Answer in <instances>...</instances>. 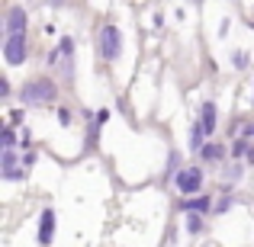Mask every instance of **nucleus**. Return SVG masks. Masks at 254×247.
I'll list each match as a JSON object with an SVG mask.
<instances>
[{
	"mask_svg": "<svg viewBox=\"0 0 254 247\" xmlns=\"http://www.w3.org/2000/svg\"><path fill=\"white\" fill-rule=\"evenodd\" d=\"M55 97H58V87H55V81H49V77H32V81L23 87V103L26 106H45Z\"/></svg>",
	"mask_w": 254,
	"mask_h": 247,
	"instance_id": "1",
	"label": "nucleus"
},
{
	"mask_svg": "<svg viewBox=\"0 0 254 247\" xmlns=\"http://www.w3.org/2000/svg\"><path fill=\"white\" fill-rule=\"evenodd\" d=\"M3 180H23V170H19L13 151H3Z\"/></svg>",
	"mask_w": 254,
	"mask_h": 247,
	"instance_id": "10",
	"label": "nucleus"
},
{
	"mask_svg": "<svg viewBox=\"0 0 254 247\" xmlns=\"http://www.w3.org/2000/svg\"><path fill=\"white\" fill-rule=\"evenodd\" d=\"M232 61H235V68H245V64H248V55H245V51H235Z\"/></svg>",
	"mask_w": 254,
	"mask_h": 247,
	"instance_id": "16",
	"label": "nucleus"
},
{
	"mask_svg": "<svg viewBox=\"0 0 254 247\" xmlns=\"http://www.w3.org/2000/svg\"><path fill=\"white\" fill-rule=\"evenodd\" d=\"M229 205H232V196H225V199H219V202H216V212H225V209H229Z\"/></svg>",
	"mask_w": 254,
	"mask_h": 247,
	"instance_id": "18",
	"label": "nucleus"
},
{
	"mask_svg": "<svg viewBox=\"0 0 254 247\" xmlns=\"http://www.w3.org/2000/svg\"><path fill=\"white\" fill-rule=\"evenodd\" d=\"M245 135H254V125H245Z\"/></svg>",
	"mask_w": 254,
	"mask_h": 247,
	"instance_id": "21",
	"label": "nucleus"
},
{
	"mask_svg": "<svg viewBox=\"0 0 254 247\" xmlns=\"http://www.w3.org/2000/svg\"><path fill=\"white\" fill-rule=\"evenodd\" d=\"M209 209H212L209 196H193V199H184V202H180V212H190V215H206Z\"/></svg>",
	"mask_w": 254,
	"mask_h": 247,
	"instance_id": "8",
	"label": "nucleus"
},
{
	"mask_svg": "<svg viewBox=\"0 0 254 247\" xmlns=\"http://www.w3.org/2000/svg\"><path fill=\"white\" fill-rule=\"evenodd\" d=\"M190 148H193V151H203V148H206V145H203V129H199V125L190 132Z\"/></svg>",
	"mask_w": 254,
	"mask_h": 247,
	"instance_id": "12",
	"label": "nucleus"
},
{
	"mask_svg": "<svg viewBox=\"0 0 254 247\" xmlns=\"http://www.w3.org/2000/svg\"><path fill=\"white\" fill-rule=\"evenodd\" d=\"M248 161H251V164H254V148H251V151H248Z\"/></svg>",
	"mask_w": 254,
	"mask_h": 247,
	"instance_id": "22",
	"label": "nucleus"
},
{
	"mask_svg": "<svg viewBox=\"0 0 254 247\" xmlns=\"http://www.w3.org/2000/svg\"><path fill=\"white\" fill-rule=\"evenodd\" d=\"M6 93H10V81H6V77H0V97H6Z\"/></svg>",
	"mask_w": 254,
	"mask_h": 247,
	"instance_id": "19",
	"label": "nucleus"
},
{
	"mask_svg": "<svg viewBox=\"0 0 254 247\" xmlns=\"http://www.w3.org/2000/svg\"><path fill=\"white\" fill-rule=\"evenodd\" d=\"M97 51H100V58H103V61H116V58H119V51H123V32H119L113 23L100 29Z\"/></svg>",
	"mask_w": 254,
	"mask_h": 247,
	"instance_id": "2",
	"label": "nucleus"
},
{
	"mask_svg": "<svg viewBox=\"0 0 254 247\" xmlns=\"http://www.w3.org/2000/svg\"><path fill=\"white\" fill-rule=\"evenodd\" d=\"M52 238H55V212L45 209V212H42V218H39V244L49 247V244H52Z\"/></svg>",
	"mask_w": 254,
	"mask_h": 247,
	"instance_id": "7",
	"label": "nucleus"
},
{
	"mask_svg": "<svg viewBox=\"0 0 254 247\" xmlns=\"http://www.w3.org/2000/svg\"><path fill=\"white\" fill-rule=\"evenodd\" d=\"M3 26H6V32H10V36H26V26H29V16H26V10L13 6V10L6 13Z\"/></svg>",
	"mask_w": 254,
	"mask_h": 247,
	"instance_id": "6",
	"label": "nucleus"
},
{
	"mask_svg": "<svg viewBox=\"0 0 254 247\" xmlns=\"http://www.w3.org/2000/svg\"><path fill=\"white\" fill-rule=\"evenodd\" d=\"M19 119H23V112H19V109H13V112H10V125H16Z\"/></svg>",
	"mask_w": 254,
	"mask_h": 247,
	"instance_id": "20",
	"label": "nucleus"
},
{
	"mask_svg": "<svg viewBox=\"0 0 254 247\" xmlns=\"http://www.w3.org/2000/svg\"><path fill=\"white\" fill-rule=\"evenodd\" d=\"M26 55H29L26 36H6V42H3V58H6V64H23Z\"/></svg>",
	"mask_w": 254,
	"mask_h": 247,
	"instance_id": "5",
	"label": "nucleus"
},
{
	"mask_svg": "<svg viewBox=\"0 0 254 247\" xmlns=\"http://www.w3.org/2000/svg\"><path fill=\"white\" fill-rule=\"evenodd\" d=\"M199 154L206 157V161H222V154H225V148L222 145H206L203 151H199Z\"/></svg>",
	"mask_w": 254,
	"mask_h": 247,
	"instance_id": "11",
	"label": "nucleus"
},
{
	"mask_svg": "<svg viewBox=\"0 0 254 247\" xmlns=\"http://www.w3.org/2000/svg\"><path fill=\"white\" fill-rule=\"evenodd\" d=\"M187 228H190L193 235H199V231H203V218H199V215H190V222H187Z\"/></svg>",
	"mask_w": 254,
	"mask_h": 247,
	"instance_id": "15",
	"label": "nucleus"
},
{
	"mask_svg": "<svg viewBox=\"0 0 254 247\" xmlns=\"http://www.w3.org/2000/svg\"><path fill=\"white\" fill-rule=\"evenodd\" d=\"M49 64H52V68H58V64H62V74L71 77V68H74V42H71V39H62V42H58V49L49 55Z\"/></svg>",
	"mask_w": 254,
	"mask_h": 247,
	"instance_id": "3",
	"label": "nucleus"
},
{
	"mask_svg": "<svg viewBox=\"0 0 254 247\" xmlns=\"http://www.w3.org/2000/svg\"><path fill=\"white\" fill-rule=\"evenodd\" d=\"M199 129L206 135L216 132V103H203V109H199Z\"/></svg>",
	"mask_w": 254,
	"mask_h": 247,
	"instance_id": "9",
	"label": "nucleus"
},
{
	"mask_svg": "<svg viewBox=\"0 0 254 247\" xmlns=\"http://www.w3.org/2000/svg\"><path fill=\"white\" fill-rule=\"evenodd\" d=\"M174 183H177V190L184 193V196H193V193H199V186H203V170H199V167H184V170L174 177Z\"/></svg>",
	"mask_w": 254,
	"mask_h": 247,
	"instance_id": "4",
	"label": "nucleus"
},
{
	"mask_svg": "<svg viewBox=\"0 0 254 247\" xmlns=\"http://www.w3.org/2000/svg\"><path fill=\"white\" fill-rule=\"evenodd\" d=\"M58 122H62V125H71V112L68 109H58Z\"/></svg>",
	"mask_w": 254,
	"mask_h": 247,
	"instance_id": "17",
	"label": "nucleus"
},
{
	"mask_svg": "<svg viewBox=\"0 0 254 247\" xmlns=\"http://www.w3.org/2000/svg\"><path fill=\"white\" fill-rule=\"evenodd\" d=\"M248 151H251V145L245 142V138H238V142L232 145V154H235V157H238V154H248Z\"/></svg>",
	"mask_w": 254,
	"mask_h": 247,
	"instance_id": "14",
	"label": "nucleus"
},
{
	"mask_svg": "<svg viewBox=\"0 0 254 247\" xmlns=\"http://www.w3.org/2000/svg\"><path fill=\"white\" fill-rule=\"evenodd\" d=\"M13 145H16V135H13V125H6L3 129V151H13Z\"/></svg>",
	"mask_w": 254,
	"mask_h": 247,
	"instance_id": "13",
	"label": "nucleus"
}]
</instances>
